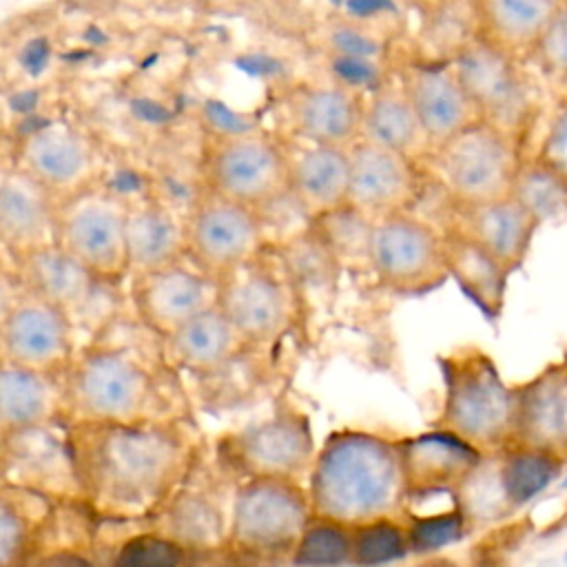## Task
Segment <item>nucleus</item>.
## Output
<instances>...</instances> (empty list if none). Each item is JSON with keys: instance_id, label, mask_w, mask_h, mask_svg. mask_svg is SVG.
Here are the masks:
<instances>
[{"instance_id": "a18cd8bd", "label": "nucleus", "mask_w": 567, "mask_h": 567, "mask_svg": "<svg viewBox=\"0 0 567 567\" xmlns=\"http://www.w3.org/2000/svg\"><path fill=\"white\" fill-rule=\"evenodd\" d=\"M419 567H456L454 563H450V560H432V563H427V565H419Z\"/></svg>"}, {"instance_id": "f3484780", "label": "nucleus", "mask_w": 567, "mask_h": 567, "mask_svg": "<svg viewBox=\"0 0 567 567\" xmlns=\"http://www.w3.org/2000/svg\"><path fill=\"white\" fill-rule=\"evenodd\" d=\"M71 390L91 416L126 419L140 412L148 394V374L126 352L100 348L86 352L71 374Z\"/></svg>"}, {"instance_id": "72a5a7b5", "label": "nucleus", "mask_w": 567, "mask_h": 567, "mask_svg": "<svg viewBox=\"0 0 567 567\" xmlns=\"http://www.w3.org/2000/svg\"><path fill=\"white\" fill-rule=\"evenodd\" d=\"M321 241L332 252L339 268L370 272V239L374 224L357 213L352 206H343L312 224Z\"/></svg>"}, {"instance_id": "e433bc0d", "label": "nucleus", "mask_w": 567, "mask_h": 567, "mask_svg": "<svg viewBox=\"0 0 567 567\" xmlns=\"http://www.w3.org/2000/svg\"><path fill=\"white\" fill-rule=\"evenodd\" d=\"M352 551V540L337 525L321 523L303 532L295 563L301 567H334L341 565Z\"/></svg>"}, {"instance_id": "ea45409f", "label": "nucleus", "mask_w": 567, "mask_h": 567, "mask_svg": "<svg viewBox=\"0 0 567 567\" xmlns=\"http://www.w3.org/2000/svg\"><path fill=\"white\" fill-rule=\"evenodd\" d=\"M465 529H467V520L454 507L452 512H445V514L416 518L414 525L410 527L408 540L414 551H432L463 538Z\"/></svg>"}, {"instance_id": "a211bd4d", "label": "nucleus", "mask_w": 567, "mask_h": 567, "mask_svg": "<svg viewBox=\"0 0 567 567\" xmlns=\"http://www.w3.org/2000/svg\"><path fill=\"white\" fill-rule=\"evenodd\" d=\"M60 204L13 162L0 175V241L7 261L55 246Z\"/></svg>"}, {"instance_id": "393cba45", "label": "nucleus", "mask_w": 567, "mask_h": 567, "mask_svg": "<svg viewBox=\"0 0 567 567\" xmlns=\"http://www.w3.org/2000/svg\"><path fill=\"white\" fill-rule=\"evenodd\" d=\"M361 140L396 151L419 164L430 155L432 142L396 73L363 97Z\"/></svg>"}, {"instance_id": "de8ad7c7", "label": "nucleus", "mask_w": 567, "mask_h": 567, "mask_svg": "<svg viewBox=\"0 0 567 567\" xmlns=\"http://www.w3.org/2000/svg\"><path fill=\"white\" fill-rule=\"evenodd\" d=\"M432 2H447V0H432Z\"/></svg>"}, {"instance_id": "aec40b11", "label": "nucleus", "mask_w": 567, "mask_h": 567, "mask_svg": "<svg viewBox=\"0 0 567 567\" xmlns=\"http://www.w3.org/2000/svg\"><path fill=\"white\" fill-rule=\"evenodd\" d=\"M403 89L432 142V148L478 122V113L452 64L399 62Z\"/></svg>"}, {"instance_id": "cd10ccee", "label": "nucleus", "mask_w": 567, "mask_h": 567, "mask_svg": "<svg viewBox=\"0 0 567 567\" xmlns=\"http://www.w3.org/2000/svg\"><path fill=\"white\" fill-rule=\"evenodd\" d=\"M443 233L450 279L458 284L463 295L483 312L485 319L496 321L503 315L507 281L512 275L465 235L452 228H443Z\"/></svg>"}, {"instance_id": "9d476101", "label": "nucleus", "mask_w": 567, "mask_h": 567, "mask_svg": "<svg viewBox=\"0 0 567 567\" xmlns=\"http://www.w3.org/2000/svg\"><path fill=\"white\" fill-rule=\"evenodd\" d=\"M370 275L394 295H427L450 279L441 226L403 213L381 219L370 239Z\"/></svg>"}, {"instance_id": "412c9836", "label": "nucleus", "mask_w": 567, "mask_h": 567, "mask_svg": "<svg viewBox=\"0 0 567 567\" xmlns=\"http://www.w3.org/2000/svg\"><path fill=\"white\" fill-rule=\"evenodd\" d=\"M443 228L465 235L514 275L523 268L540 224L507 195L474 206H447Z\"/></svg>"}, {"instance_id": "79ce46f5", "label": "nucleus", "mask_w": 567, "mask_h": 567, "mask_svg": "<svg viewBox=\"0 0 567 567\" xmlns=\"http://www.w3.org/2000/svg\"><path fill=\"white\" fill-rule=\"evenodd\" d=\"M213 509L202 501H186L175 512V534L188 540H202L215 534L213 525Z\"/></svg>"}, {"instance_id": "5701e85b", "label": "nucleus", "mask_w": 567, "mask_h": 567, "mask_svg": "<svg viewBox=\"0 0 567 567\" xmlns=\"http://www.w3.org/2000/svg\"><path fill=\"white\" fill-rule=\"evenodd\" d=\"M128 279L166 268L186 257V219L157 197L128 199Z\"/></svg>"}, {"instance_id": "7c9ffc66", "label": "nucleus", "mask_w": 567, "mask_h": 567, "mask_svg": "<svg viewBox=\"0 0 567 567\" xmlns=\"http://www.w3.org/2000/svg\"><path fill=\"white\" fill-rule=\"evenodd\" d=\"M481 38L474 0L432 2L414 38L412 60L452 64Z\"/></svg>"}, {"instance_id": "7ed1b4c3", "label": "nucleus", "mask_w": 567, "mask_h": 567, "mask_svg": "<svg viewBox=\"0 0 567 567\" xmlns=\"http://www.w3.org/2000/svg\"><path fill=\"white\" fill-rule=\"evenodd\" d=\"M481 122L498 128L525 151L534 140L543 111V86L532 66L485 40L472 42L454 62Z\"/></svg>"}, {"instance_id": "58836bf2", "label": "nucleus", "mask_w": 567, "mask_h": 567, "mask_svg": "<svg viewBox=\"0 0 567 567\" xmlns=\"http://www.w3.org/2000/svg\"><path fill=\"white\" fill-rule=\"evenodd\" d=\"M403 532L388 520H374L361 527L352 538V558L359 565H383L405 554Z\"/></svg>"}, {"instance_id": "dca6fc26", "label": "nucleus", "mask_w": 567, "mask_h": 567, "mask_svg": "<svg viewBox=\"0 0 567 567\" xmlns=\"http://www.w3.org/2000/svg\"><path fill=\"white\" fill-rule=\"evenodd\" d=\"M290 135L301 144L352 148L361 140L363 97L328 78L297 86L284 106Z\"/></svg>"}, {"instance_id": "0eeeda50", "label": "nucleus", "mask_w": 567, "mask_h": 567, "mask_svg": "<svg viewBox=\"0 0 567 567\" xmlns=\"http://www.w3.org/2000/svg\"><path fill=\"white\" fill-rule=\"evenodd\" d=\"M58 204L104 184V153L97 140L66 117H42L18 133L11 157Z\"/></svg>"}, {"instance_id": "b1692460", "label": "nucleus", "mask_w": 567, "mask_h": 567, "mask_svg": "<svg viewBox=\"0 0 567 567\" xmlns=\"http://www.w3.org/2000/svg\"><path fill=\"white\" fill-rule=\"evenodd\" d=\"M485 454L443 430L408 441L401 447L405 485L416 494L456 492Z\"/></svg>"}, {"instance_id": "2eb2a0df", "label": "nucleus", "mask_w": 567, "mask_h": 567, "mask_svg": "<svg viewBox=\"0 0 567 567\" xmlns=\"http://www.w3.org/2000/svg\"><path fill=\"white\" fill-rule=\"evenodd\" d=\"M567 463V370L560 361L514 385L509 443Z\"/></svg>"}, {"instance_id": "37998d69", "label": "nucleus", "mask_w": 567, "mask_h": 567, "mask_svg": "<svg viewBox=\"0 0 567 567\" xmlns=\"http://www.w3.org/2000/svg\"><path fill=\"white\" fill-rule=\"evenodd\" d=\"M24 536V525L20 516L4 503L2 505V518H0V551H2V563L4 567L9 565L13 551H18L20 543Z\"/></svg>"}, {"instance_id": "a19ab883", "label": "nucleus", "mask_w": 567, "mask_h": 567, "mask_svg": "<svg viewBox=\"0 0 567 567\" xmlns=\"http://www.w3.org/2000/svg\"><path fill=\"white\" fill-rule=\"evenodd\" d=\"M179 554L177 547L157 536H137L131 538L113 567H177Z\"/></svg>"}, {"instance_id": "20e7f679", "label": "nucleus", "mask_w": 567, "mask_h": 567, "mask_svg": "<svg viewBox=\"0 0 567 567\" xmlns=\"http://www.w3.org/2000/svg\"><path fill=\"white\" fill-rule=\"evenodd\" d=\"M523 155L518 142L478 120L434 146L421 166L447 206H474L512 193Z\"/></svg>"}, {"instance_id": "4468645a", "label": "nucleus", "mask_w": 567, "mask_h": 567, "mask_svg": "<svg viewBox=\"0 0 567 567\" xmlns=\"http://www.w3.org/2000/svg\"><path fill=\"white\" fill-rule=\"evenodd\" d=\"M73 319L55 303L22 290L2 308V352L7 363L53 372L71 357Z\"/></svg>"}, {"instance_id": "49530a36", "label": "nucleus", "mask_w": 567, "mask_h": 567, "mask_svg": "<svg viewBox=\"0 0 567 567\" xmlns=\"http://www.w3.org/2000/svg\"><path fill=\"white\" fill-rule=\"evenodd\" d=\"M560 363H563V368H565V370H567V350H565V352H563V357H560Z\"/></svg>"}, {"instance_id": "473e14b6", "label": "nucleus", "mask_w": 567, "mask_h": 567, "mask_svg": "<svg viewBox=\"0 0 567 567\" xmlns=\"http://www.w3.org/2000/svg\"><path fill=\"white\" fill-rule=\"evenodd\" d=\"M51 401L49 372L22 368L16 363L2 365L0 372V410L4 425L27 427L47 414Z\"/></svg>"}, {"instance_id": "8fccbe9b", "label": "nucleus", "mask_w": 567, "mask_h": 567, "mask_svg": "<svg viewBox=\"0 0 567 567\" xmlns=\"http://www.w3.org/2000/svg\"><path fill=\"white\" fill-rule=\"evenodd\" d=\"M503 567H505V565H503Z\"/></svg>"}, {"instance_id": "f03ea898", "label": "nucleus", "mask_w": 567, "mask_h": 567, "mask_svg": "<svg viewBox=\"0 0 567 567\" xmlns=\"http://www.w3.org/2000/svg\"><path fill=\"white\" fill-rule=\"evenodd\" d=\"M403 483L401 450L370 434L341 432L319 454L312 501L330 518L368 520L394 507Z\"/></svg>"}, {"instance_id": "ddd939ff", "label": "nucleus", "mask_w": 567, "mask_h": 567, "mask_svg": "<svg viewBox=\"0 0 567 567\" xmlns=\"http://www.w3.org/2000/svg\"><path fill=\"white\" fill-rule=\"evenodd\" d=\"M131 299L140 321L166 339L186 321L219 303V281L184 257L131 279Z\"/></svg>"}, {"instance_id": "f257e3e1", "label": "nucleus", "mask_w": 567, "mask_h": 567, "mask_svg": "<svg viewBox=\"0 0 567 567\" xmlns=\"http://www.w3.org/2000/svg\"><path fill=\"white\" fill-rule=\"evenodd\" d=\"M175 441L155 427L106 423L75 443V467L95 496L124 507L157 501L177 472Z\"/></svg>"}, {"instance_id": "2f4dec72", "label": "nucleus", "mask_w": 567, "mask_h": 567, "mask_svg": "<svg viewBox=\"0 0 567 567\" xmlns=\"http://www.w3.org/2000/svg\"><path fill=\"white\" fill-rule=\"evenodd\" d=\"M540 226L567 217V182L525 151L509 193Z\"/></svg>"}, {"instance_id": "4be33fe9", "label": "nucleus", "mask_w": 567, "mask_h": 567, "mask_svg": "<svg viewBox=\"0 0 567 567\" xmlns=\"http://www.w3.org/2000/svg\"><path fill=\"white\" fill-rule=\"evenodd\" d=\"M290 151V197L315 224L348 206L350 148L301 144Z\"/></svg>"}, {"instance_id": "a878e982", "label": "nucleus", "mask_w": 567, "mask_h": 567, "mask_svg": "<svg viewBox=\"0 0 567 567\" xmlns=\"http://www.w3.org/2000/svg\"><path fill=\"white\" fill-rule=\"evenodd\" d=\"M481 40L527 62L565 7L560 0H474Z\"/></svg>"}, {"instance_id": "4c0bfd02", "label": "nucleus", "mask_w": 567, "mask_h": 567, "mask_svg": "<svg viewBox=\"0 0 567 567\" xmlns=\"http://www.w3.org/2000/svg\"><path fill=\"white\" fill-rule=\"evenodd\" d=\"M529 153L567 182V97H554Z\"/></svg>"}, {"instance_id": "1a4fd4ad", "label": "nucleus", "mask_w": 567, "mask_h": 567, "mask_svg": "<svg viewBox=\"0 0 567 567\" xmlns=\"http://www.w3.org/2000/svg\"><path fill=\"white\" fill-rule=\"evenodd\" d=\"M126 217V197L104 184L93 186L60 204L55 246L100 284H117L128 277Z\"/></svg>"}, {"instance_id": "9b49d317", "label": "nucleus", "mask_w": 567, "mask_h": 567, "mask_svg": "<svg viewBox=\"0 0 567 567\" xmlns=\"http://www.w3.org/2000/svg\"><path fill=\"white\" fill-rule=\"evenodd\" d=\"M186 259L213 279H224L270 244L259 210L204 190L184 215Z\"/></svg>"}, {"instance_id": "f8f14e48", "label": "nucleus", "mask_w": 567, "mask_h": 567, "mask_svg": "<svg viewBox=\"0 0 567 567\" xmlns=\"http://www.w3.org/2000/svg\"><path fill=\"white\" fill-rule=\"evenodd\" d=\"M423 166L396 151L359 140L350 148L348 206L372 224L414 213L425 190Z\"/></svg>"}, {"instance_id": "c756f323", "label": "nucleus", "mask_w": 567, "mask_h": 567, "mask_svg": "<svg viewBox=\"0 0 567 567\" xmlns=\"http://www.w3.org/2000/svg\"><path fill=\"white\" fill-rule=\"evenodd\" d=\"M164 343L177 365L195 372H213L226 365L246 346L219 306L186 321Z\"/></svg>"}, {"instance_id": "bb28decb", "label": "nucleus", "mask_w": 567, "mask_h": 567, "mask_svg": "<svg viewBox=\"0 0 567 567\" xmlns=\"http://www.w3.org/2000/svg\"><path fill=\"white\" fill-rule=\"evenodd\" d=\"M7 266L13 268L27 290L55 303L71 319L91 303L95 288L104 286L58 246L38 250L20 261H7Z\"/></svg>"}, {"instance_id": "6e6552de", "label": "nucleus", "mask_w": 567, "mask_h": 567, "mask_svg": "<svg viewBox=\"0 0 567 567\" xmlns=\"http://www.w3.org/2000/svg\"><path fill=\"white\" fill-rule=\"evenodd\" d=\"M301 286L277 246L219 279V308L246 343H266L288 332L299 315Z\"/></svg>"}, {"instance_id": "f704fd0d", "label": "nucleus", "mask_w": 567, "mask_h": 567, "mask_svg": "<svg viewBox=\"0 0 567 567\" xmlns=\"http://www.w3.org/2000/svg\"><path fill=\"white\" fill-rule=\"evenodd\" d=\"M505 567H567V512L523 534L505 554Z\"/></svg>"}, {"instance_id": "6ab92c4d", "label": "nucleus", "mask_w": 567, "mask_h": 567, "mask_svg": "<svg viewBox=\"0 0 567 567\" xmlns=\"http://www.w3.org/2000/svg\"><path fill=\"white\" fill-rule=\"evenodd\" d=\"M306 520V501L299 489L281 478L248 483L235 503V538L259 551L288 547Z\"/></svg>"}, {"instance_id": "c9c22d12", "label": "nucleus", "mask_w": 567, "mask_h": 567, "mask_svg": "<svg viewBox=\"0 0 567 567\" xmlns=\"http://www.w3.org/2000/svg\"><path fill=\"white\" fill-rule=\"evenodd\" d=\"M527 64L540 80L558 91L556 97H567V4L543 33Z\"/></svg>"}, {"instance_id": "c03bdc74", "label": "nucleus", "mask_w": 567, "mask_h": 567, "mask_svg": "<svg viewBox=\"0 0 567 567\" xmlns=\"http://www.w3.org/2000/svg\"><path fill=\"white\" fill-rule=\"evenodd\" d=\"M38 567H89V563L73 554H53V556L42 558L38 563Z\"/></svg>"}, {"instance_id": "39448f33", "label": "nucleus", "mask_w": 567, "mask_h": 567, "mask_svg": "<svg viewBox=\"0 0 567 567\" xmlns=\"http://www.w3.org/2000/svg\"><path fill=\"white\" fill-rule=\"evenodd\" d=\"M445 401L443 425L483 454L509 443L514 388L483 350L467 346L441 359Z\"/></svg>"}, {"instance_id": "423d86ee", "label": "nucleus", "mask_w": 567, "mask_h": 567, "mask_svg": "<svg viewBox=\"0 0 567 567\" xmlns=\"http://www.w3.org/2000/svg\"><path fill=\"white\" fill-rule=\"evenodd\" d=\"M204 186L213 195L264 210L290 193L288 144L259 128L221 133L206 151Z\"/></svg>"}, {"instance_id": "09e8293b", "label": "nucleus", "mask_w": 567, "mask_h": 567, "mask_svg": "<svg viewBox=\"0 0 567 567\" xmlns=\"http://www.w3.org/2000/svg\"><path fill=\"white\" fill-rule=\"evenodd\" d=\"M560 2H563V4H567V0H560Z\"/></svg>"}, {"instance_id": "c85d7f7f", "label": "nucleus", "mask_w": 567, "mask_h": 567, "mask_svg": "<svg viewBox=\"0 0 567 567\" xmlns=\"http://www.w3.org/2000/svg\"><path fill=\"white\" fill-rule=\"evenodd\" d=\"M308 425L299 416H277L241 434L239 454L261 478H281L299 470L310 456Z\"/></svg>"}]
</instances>
